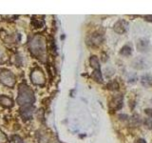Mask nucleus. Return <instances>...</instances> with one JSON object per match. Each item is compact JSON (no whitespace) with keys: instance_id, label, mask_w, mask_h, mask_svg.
Listing matches in <instances>:
<instances>
[{"instance_id":"12","label":"nucleus","mask_w":152,"mask_h":143,"mask_svg":"<svg viewBox=\"0 0 152 143\" xmlns=\"http://www.w3.org/2000/svg\"><path fill=\"white\" fill-rule=\"evenodd\" d=\"M141 83L145 87H150L152 85V76L150 74H145L141 77Z\"/></svg>"},{"instance_id":"13","label":"nucleus","mask_w":152,"mask_h":143,"mask_svg":"<svg viewBox=\"0 0 152 143\" xmlns=\"http://www.w3.org/2000/svg\"><path fill=\"white\" fill-rule=\"evenodd\" d=\"M0 103L5 107H12V100L9 98L6 95H1L0 97Z\"/></svg>"},{"instance_id":"21","label":"nucleus","mask_w":152,"mask_h":143,"mask_svg":"<svg viewBox=\"0 0 152 143\" xmlns=\"http://www.w3.org/2000/svg\"><path fill=\"white\" fill-rule=\"evenodd\" d=\"M136 80H137V77H136L135 74L133 77H131V75H129V77H128V82H130V83H134Z\"/></svg>"},{"instance_id":"8","label":"nucleus","mask_w":152,"mask_h":143,"mask_svg":"<svg viewBox=\"0 0 152 143\" xmlns=\"http://www.w3.org/2000/svg\"><path fill=\"white\" fill-rule=\"evenodd\" d=\"M104 40V37L100 33H93L88 38V44L91 46H99L100 44H102V42Z\"/></svg>"},{"instance_id":"1","label":"nucleus","mask_w":152,"mask_h":143,"mask_svg":"<svg viewBox=\"0 0 152 143\" xmlns=\"http://www.w3.org/2000/svg\"><path fill=\"white\" fill-rule=\"evenodd\" d=\"M35 97L32 90L30 87H28L26 84H21L18 91L17 103L21 106L22 105L26 106V105H31V103H33Z\"/></svg>"},{"instance_id":"6","label":"nucleus","mask_w":152,"mask_h":143,"mask_svg":"<svg viewBox=\"0 0 152 143\" xmlns=\"http://www.w3.org/2000/svg\"><path fill=\"white\" fill-rule=\"evenodd\" d=\"M149 61L144 58V57H136V58L132 61V67L137 70H144L147 67H149Z\"/></svg>"},{"instance_id":"9","label":"nucleus","mask_w":152,"mask_h":143,"mask_svg":"<svg viewBox=\"0 0 152 143\" xmlns=\"http://www.w3.org/2000/svg\"><path fill=\"white\" fill-rule=\"evenodd\" d=\"M137 50L141 52H146L150 50V43L147 39L142 38V39L138 40L137 42Z\"/></svg>"},{"instance_id":"23","label":"nucleus","mask_w":152,"mask_h":143,"mask_svg":"<svg viewBox=\"0 0 152 143\" xmlns=\"http://www.w3.org/2000/svg\"><path fill=\"white\" fill-rule=\"evenodd\" d=\"M145 20H146V21H150V22H152V15H145Z\"/></svg>"},{"instance_id":"17","label":"nucleus","mask_w":152,"mask_h":143,"mask_svg":"<svg viewBox=\"0 0 152 143\" xmlns=\"http://www.w3.org/2000/svg\"><path fill=\"white\" fill-rule=\"evenodd\" d=\"M145 125L146 128L152 129V118H145Z\"/></svg>"},{"instance_id":"3","label":"nucleus","mask_w":152,"mask_h":143,"mask_svg":"<svg viewBox=\"0 0 152 143\" xmlns=\"http://www.w3.org/2000/svg\"><path fill=\"white\" fill-rule=\"evenodd\" d=\"M0 82L8 87H13L15 84V76L12 72L2 70L0 71Z\"/></svg>"},{"instance_id":"16","label":"nucleus","mask_w":152,"mask_h":143,"mask_svg":"<svg viewBox=\"0 0 152 143\" xmlns=\"http://www.w3.org/2000/svg\"><path fill=\"white\" fill-rule=\"evenodd\" d=\"M131 122H132V124H133L134 126H138V125H139V124L141 123L140 116H137V114H135V116L131 118Z\"/></svg>"},{"instance_id":"10","label":"nucleus","mask_w":152,"mask_h":143,"mask_svg":"<svg viewBox=\"0 0 152 143\" xmlns=\"http://www.w3.org/2000/svg\"><path fill=\"white\" fill-rule=\"evenodd\" d=\"M109 106L112 110H119L123 107V97L121 94H118V95H115L110 101V104H109Z\"/></svg>"},{"instance_id":"19","label":"nucleus","mask_w":152,"mask_h":143,"mask_svg":"<svg viewBox=\"0 0 152 143\" xmlns=\"http://www.w3.org/2000/svg\"><path fill=\"white\" fill-rule=\"evenodd\" d=\"M7 141V136H6V135L0 130V143H5Z\"/></svg>"},{"instance_id":"24","label":"nucleus","mask_w":152,"mask_h":143,"mask_svg":"<svg viewBox=\"0 0 152 143\" xmlns=\"http://www.w3.org/2000/svg\"><path fill=\"white\" fill-rule=\"evenodd\" d=\"M137 143H146V142H145L144 139H142V138H141V139H138Z\"/></svg>"},{"instance_id":"18","label":"nucleus","mask_w":152,"mask_h":143,"mask_svg":"<svg viewBox=\"0 0 152 143\" xmlns=\"http://www.w3.org/2000/svg\"><path fill=\"white\" fill-rule=\"evenodd\" d=\"M32 26L34 28H41L43 26V22L39 20H32Z\"/></svg>"},{"instance_id":"11","label":"nucleus","mask_w":152,"mask_h":143,"mask_svg":"<svg viewBox=\"0 0 152 143\" xmlns=\"http://www.w3.org/2000/svg\"><path fill=\"white\" fill-rule=\"evenodd\" d=\"M33 111H34V108L31 105H26V106H23V108L21 109V116L24 119H30L32 116Z\"/></svg>"},{"instance_id":"2","label":"nucleus","mask_w":152,"mask_h":143,"mask_svg":"<svg viewBox=\"0 0 152 143\" xmlns=\"http://www.w3.org/2000/svg\"><path fill=\"white\" fill-rule=\"evenodd\" d=\"M30 51L37 58H41L46 52V43L44 38L41 36H34L30 42Z\"/></svg>"},{"instance_id":"22","label":"nucleus","mask_w":152,"mask_h":143,"mask_svg":"<svg viewBox=\"0 0 152 143\" xmlns=\"http://www.w3.org/2000/svg\"><path fill=\"white\" fill-rule=\"evenodd\" d=\"M145 114H148L149 116L152 117V109H146V110H145Z\"/></svg>"},{"instance_id":"5","label":"nucleus","mask_w":152,"mask_h":143,"mask_svg":"<svg viewBox=\"0 0 152 143\" xmlns=\"http://www.w3.org/2000/svg\"><path fill=\"white\" fill-rule=\"evenodd\" d=\"M31 81L36 85H43L45 83V75L43 72L39 69H35L31 73Z\"/></svg>"},{"instance_id":"20","label":"nucleus","mask_w":152,"mask_h":143,"mask_svg":"<svg viewBox=\"0 0 152 143\" xmlns=\"http://www.w3.org/2000/svg\"><path fill=\"white\" fill-rule=\"evenodd\" d=\"M12 140H13V143H24L23 139L19 136H13Z\"/></svg>"},{"instance_id":"15","label":"nucleus","mask_w":152,"mask_h":143,"mask_svg":"<svg viewBox=\"0 0 152 143\" xmlns=\"http://www.w3.org/2000/svg\"><path fill=\"white\" fill-rule=\"evenodd\" d=\"M107 88L108 90H111V91H116L119 89V84L116 82V81H111L107 85Z\"/></svg>"},{"instance_id":"14","label":"nucleus","mask_w":152,"mask_h":143,"mask_svg":"<svg viewBox=\"0 0 152 143\" xmlns=\"http://www.w3.org/2000/svg\"><path fill=\"white\" fill-rule=\"evenodd\" d=\"M120 54L122 55L125 56H129L132 54V48L129 45H126L122 48V50L120 51Z\"/></svg>"},{"instance_id":"7","label":"nucleus","mask_w":152,"mask_h":143,"mask_svg":"<svg viewBox=\"0 0 152 143\" xmlns=\"http://www.w3.org/2000/svg\"><path fill=\"white\" fill-rule=\"evenodd\" d=\"M128 29V23L126 20H119L114 25V31H115L119 35H123L125 33Z\"/></svg>"},{"instance_id":"4","label":"nucleus","mask_w":152,"mask_h":143,"mask_svg":"<svg viewBox=\"0 0 152 143\" xmlns=\"http://www.w3.org/2000/svg\"><path fill=\"white\" fill-rule=\"evenodd\" d=\"M90 65L93 68L94 72L92 74L93 78L97 81V82H102L103 81V77H102V74H101V69H100V63H99V60L98 58L95 55L90 57Z\"/></svg>"}]
</instances>
